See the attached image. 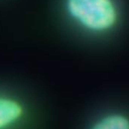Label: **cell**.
Returning a JSON list of instances; mask_svg holds the SVG:
<instances>
[{
	"instance_id": "1",
	"label": "cell",
	"mask_w": 129,
	"mask_h": 129,
	"mask_svg": "<svg viewBox=\"0 0 129 129\" xmlns=\"http://www.w3.org/2000/svg\"><path fill=\"white\" fill-rule=\"evenodd\" d=\"M65 8L77 25L93 34L112 30L119 20L115 0H66Z\"/></svg>"
},
{
	"instance_id": "2",
	"label": "cell",
	"mask_w": 129,
	"mask_h": 129,
	"mask_svg": "<svg viewBox=\"0 0 129 129\" xmlns=\"http://www.w3.org/2000/svg\"><path fill=\"white\" fill-rule=\"evenodd\" d=\"M23 104L16 98L0 95V129H10L25 116Z\"/></svg>"
},
{
	"instance_id": "3",
	"label": "cell",
	"mask_w": 129,
	"mask_h": 129,
	"mask_svg": "<svg viewBox=\"0 0 129 129\" xmlns=\"http://www.w3.org/2000/svg\"><path fill=\"white\" fill-rule=\"evenodd\" d=\"M90 129H129V115L120 111L107 113L98 118Z\"/></svg>"
}]
</instances>
